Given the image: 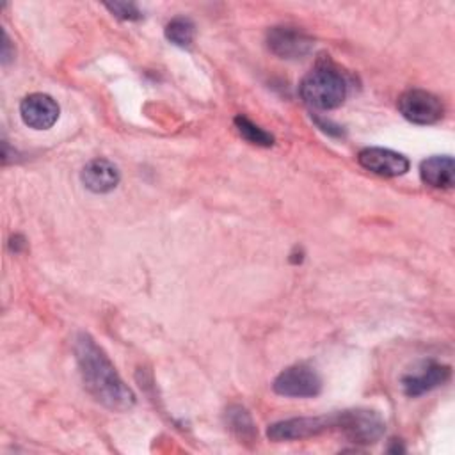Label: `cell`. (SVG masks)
<instances>
[{
	"label": "cell",
	"mask_w": 455,
	"mask_h": 455,
	"mask_svg": "<svg viewBox=\"0 0 455 455\" xmlns=\"http://www.w3.org/2000/svg\"><path fill=\"white\" fill-rule=\"evenodd\" d=\"M73 348L84 386L96 402L110 411H128L133 407V391L123 382L108 355L87 332L76 334Z\"/></svg>",
	"instance_id": "obj_1"
},
{
	"label": "cell",
	"mask_w": 455,
	"mask_h": 455,
	"mask_svg": "<svg viewBox=\"0 0 455 455\" xmlns=\"http://www.w3.org/2000/svg\"><path fill=\"white\" fill-rule=\"evenodd\" d=\"M226 425L240 443H254L258 430L249 414L242 405H229L226 411Z\"/></svg>",
	"instance_id": "obj_13"
},
{
	"label": "cell",
	"mask_w": 455,
	"mask_h": 455,
	"mask_svg": "<svg viewBox=\"0 0 455 455\" xmlns=\"http://www.w3.org/2000/svg\"><path fill=\"white\" fill-rule=\"evenodd\" d=\"M235 128L236 132L251 144L254 146H261V148H270L274 144V137L265 132L263 128H259L258 124H254L251 119H247L245 116H236L235 117Z\"/></svg>",
	"instance_id": "obj_15"
},
{
	"label": "cell",
	"mask_w": 455,
	"mask_h": 455,
	"mask_svg": "<svg viewBox=\"0 0 455 455\" xmlns=\"http://www.w3.org/2000/svg\"><path fill=\"white\" fill-rule=\"evenodd\" d=\"M20 116L27 126L34 130H48L59 119V105L48 94L32 92L21 100Z\"/></svg>",
	"instance_id": "obj_9"
},
{
	"label": "cell",
	"mask_w": 455,
	"mask_h": 455,
	"mask_svg": "<svg viewBox=\"0 0 455 455\" xmlns=\"http://www.w3.org/2000/svg\"><path fill=\"white\" fill-rule=\"evenodd\" d=\"M398 110L407 121L414 124L437 123L444 114L443 101L435 94L423 89L405 91L398 98Z\"/></svg>",
	"instance_id": "obj_7"
},
{
	"label": "cell",
	"mask_w": 455,
	"mask_h": 455,
	"mask_svg": "<svg viewBox=\"0 0 455 455\" xmlns=\"http://www.w3.org/2000/svg\"><path fill=\"white\" fill-rule=\"evenodd\" d=\"M300 98L313 108L331 110L343 103L347 96V82L334 68L318 66L300 82Z\"/></svg>",
	"instance_id": "obj_2"
},
{
	"label": "cell",
	"mask_w": 455,
	"mask_h": 455,
	"mask_svg": "<svg viewBox=\"0 0 455 455\" xmlns=\"http://www.w3.org/2000/svg\"><path fill=\"white\" fill-rule=\"evenodd\" d=\"M82 183L94 194H105L117 187L119 171L112 162L94 158L82 169Z\"/></svg>",
	"instance_id": "obj_11"
},
{
	"label": "cell",
	"mask_w": 455,
	"mask_h": 455,
	"mask_svg": "<svg viewBox=\"0 0 455 455\" xmlns=\"http://www.w3.org/2000/svg\"><path fill=\"white\" fill-rule=\"evenodd\" d=\"M267 46L281 59L297 60L311 53L315 41L297 27L277 25L267 30Z\"/></svg>",
	"instance_id": "obj_6"
},
{
	"label": "cell",
	"mask_w": 455,
	"mask_h": 455,
	"mask_svg": "<svg viewBox=\"0 0 455 455\" xmlns=\"http://www.w3.org/2000/svg\"><path fill=\"white\" fill-rule=\"evenodd\" d=\"M272 387L277 395H283V396L307 398V396H316L320 393L322 379L315 368L300 363L283 370L274 379Z\"/></svg>",
	"instance_id": "obj_5"
},
{
	"label": "cell",
	"mask_w": 455,
	"mask_h": 455,
	"mask_svg": "<svg viewBox=\"0 0 455 455\" xmlns=\"http://www.w3.org/2000/svg\"><path fill=\"white\" fill-rule=\"evenodd\" d=\"M421 181L434 188H451L455 183V164L451 156H430L419 165Z\"/></svg>",
	"instance_id": "obj_12"
},
{
	"label": "cell",
	"mask_w": 455,
	"mask_h": 455,
	"mask_svg": "<svg viewBox=\"0 0 455 455\" xmlns=\"http://www.w3.org/2000/svg\"><path fill=\"white\" fill-rule=\"evenodd\" d=\"M336 428H339L352 443L373 444L382 437L386 425L375 411L352 409L338 412Z\"/></svg>",
	"instance_id": "obj_4"
},
{
	"label": "cell",
	"mask_w": 455,
	"mask_h": 455,
	"mask_svg": "<svg viewBox=\"0 0 455 455\" xmlns=\"http://www.w3.org/2000/svg\"><path fill=\"white\" fill-rule=\"evenodd\" d=\"M194 36H196V25L187 16H176L165 25L167 41L180 46V48L192 46Z\"/></svg>",
	"instance_id": "obj_14"
},
{
	"label": "cell",
	"mask_w": 455,
	"mask_h": 455,
	"mask_svg": "<svg viewBox=\"0 0 455 455\" xmlns=\"http://www.w3.org/2000/svg\"><path fill=\"white\" fill-rule=\"evenodd\" d=\"M336 425H338V414L300 416V418H290V419L272 423L267 430V435L270 441H275V443L300 441V439L315 437L327 430H332L336 428Z\"/></svg>",
	"instance_id": "obj_3"
},
{
	"label": "cell",
	"mask_w": 455,
	"mask_h": 455,
	"mask_svg": "<svg viewBox=\"0 0 455 455\" xmlns=\"http://www.w3.org/2000/svg\"><path fill=\"white\" fill-rule=\"evenodd\" d=\"M9 59H11V55H9V37H7V34L4 32V50H2V62L5 64Z\"/></svg>",
	"instance_id": "obj_17"
},
{
	"label": "cell",
	"mask_w": 455,
	"mask_h": 455,
	"mask_svg": "<svg viewBox=\"0 0 455 455\" xmlns=\"http://www.w3.org/2000/svg\"><path fill=\"white\" fill-rule=\"evenodd\" d=\"M357 162L366 171L386 178L402 176L409 171V160L403 155L386 148H364L359 151Z\"/></svg>",
	"instance_id": "obj_10"
},
{
	"label": "cell",
	"mask_w": 455,
	"mask_h": 455,
	"mask_svg": "<svg viewBox=\"0 0 455 455\" xmlns=\"http://www.w3.org/2000/svg\"><path fill=\"white\" fill-rule=\"evenodd\" d=\"M450 379V366L435 361H423L412 371L405 373L400 380L402 389L407 396H419Z\"/></svg>",
	"instance_id": "obj_8"
},
{
	"label": "cell",
	"mask_w": 455,
	"mask_h": 455,
	"mask_svg": "<svg viewBox=\"0 0 455 455\" xmlns=\"http://www.w3.org/2000/svg\"><path fill=\"white\" fill-rule=\"evenodd\" d=\"M105 7L119 20H126V21H135L142 18V12L139 11V7L135 4H128V2H114V4H105Z\"/></svg>",
	"instance_id": "obj_16"
}]
</instances>
